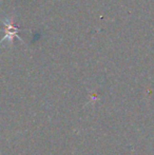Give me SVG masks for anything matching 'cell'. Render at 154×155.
<instances>
[{"mask_svg":"<svg viewBox=\"0 0 154 155\" xmlns=\"http://www.w3.org/2000/svg\"><path fill=\"white\" fill-rule=\"evenodd\" d=\"M4 25H5V36L4 38L0 41V45L5 41H8V45H13V39L14 37H18V33L21 31V29L17 28L16 25H14V21H13V17L12 18H6L3 20Z\"/></svg>","mask_w":154,"mask_h":155,"instance_id":"6da1fadb","label":"cell"}]
</instances>
